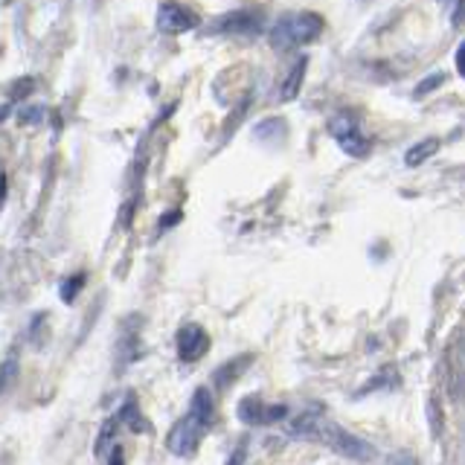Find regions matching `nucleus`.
<instances>
[{
  "label": "nucleus",
  "mask_w": 465,
  "mask_h": 465,
  "mask_svg": "<svg viewBox=\"0 0 465 465\" xmlns=\"http://www.w3.org/2000/svg\"><path fill=\"white\" fill-rule=\"evenodd\" d=\"M323 18L317 12H294L285 15V18L271 29V44L276 50H291V47H302V44H312L323 33Z\"/></svg>",
  "instance_id": "obj_1"
},
{
  "label": "nucleus",
  "mask_w": 465,
  "mask_h": 465,
  "mask_svg": "<svg viewBox=\"0 0 465 465\" xmlns=\"http://www.w3.org/2000/svg\"><path fill=\"white\" fill-rule=\"evenodd\" d=\"M314 440H320L326 448H331L334 454H341L346 460H355V462H372L375 460V448L370 442H363L361 436L343 430L338 421H331V419L320 421Z\"/></svg>",
  "instance_id": "obj_2"
},
{
  "label": "nucleus",
  "mask_w": 465,
  "mask_h": 465,
  "mask_svg": "<svg viewBox=\"0 0 465 465\" xmlns=\"http://www.w3.org/2000/svg\"><path fill=\"white\" fill-rule=\"evenodd\" d=\"M329 131H331V137L338 140V145L349 157H367L370 149H372V140H367L361 134V125H358V120L352 114H338L329 123Z\"/></svg>",
  "instance_id": "obj_3"
},
{
  "label": "nucleus",
  "mask_w": 465,
  "mask_h": 465,
  "mask_svg": "<svg viewBox=\"0 0 465 465\" xmlns=\"http://www.w3.org/2000/svg\"><path fill=\"white\" fill-rule=\"evenodd\" d=\"M203 430H207V425L195 416V413H186L183 419H178L172 425L169 436H166V448L172 450L174 457H189L195 454V448L201 442Z\"/></svg>",
  "instance_id": "obj_4"
},
{
  "label": "nucleus",
  "mask_w": 465,
  "mask_h": 465,
  "mask_svg": "<svg viewBox=\"0 0 465 465\" xmlns=\"http://www.w3.org/2000/svg\"><path fill=\"white\" fill-rule=\"evenodd\" d=\"M265 24V9H236L218 18L210 33H232V35H253Z\"/></svg>",
  "instance_id": "obj_5"
},
{
  "label": "nucleus",
  "mask_w": 465,
  "mask_h": 465,
  "mask_svg": "<svg viewBox=\"0 0 465 465\" xmlns=\"http://www.w3.org/2000/svg\"><path fill=\"white\" fill-rule=\"evenodd\" d=\"M288 416L285 404H268L262 401L259 396H247L239 401V419L244 425H273V421H282Z\"/></svg>",
  "instance_id": "obj_6"
},
{
  "label": "nucleus",
  "mask_w": 465,
  "mask_h": 465,
  "mask_svg": "<svg viewBox=\"0 0 465 465\" xmlns=\"http://www.w3.org/2000/svg\"><path fill=\"white\" fill-rule=\"evenodd\" d=\"M157 26L169 35H181L198 26V15L181 4H163L157 9Z\"/></svg>",
  "instance_id": "obj_7"
},
{
  "label": "nucleus",
  "mask_w": 465,
  "mask_h": 465,
  "mask_svg": "<svg viewBox=\"0 0 465 465\" xmlns=\"http://www.w3.org/2000/svg\"><path fill=\"white\" fill-rule=\"evenodd\" d=\"M207 349H210V334L203 331V326H198V323H183L181 326V331H178V355H181V361L193 363V361L207 355Z\"/></svg>",
  "instance_id": "obj_8"
},
{
  "label": "nucleus",
  "mask_w": 465,
  "mask_h": 465,
  "mask_svg": "<svg viewBox=\"0 0 465 465\" xmlns=\"http://www.w3.org/2000/svg\"><path fill=\"white\" fill-rule=\"evenodd\" d=\"M305 67H309V58H297L294 64H291V70H288V76L282 79V84H280V96L285 99V102H291L297 94H300V87H302V76H305Z\"/></svg>",
  "instance_id": "obj_9"
},
{
  "label": "nucleus",
  "mask_w": 465,
  "mask_h": 465,
  "mask_svg": "<svg viewBox=\"0 0 465 465\" xmlns=\"http://www.w3.org/2000/svg\"><path fill=\"white\" fill-rule=\"evenodd\" d=\"M189 413H195L203 425H213V416H215V404H213V392L207 387H198L195 396H193V404H189Z\"/></svg>",
  "instance_id": "obj_10"
},
{
  "label": "nucleus",
  "mask_w": 465,
  "mask_h": 465,
  "mask_svg": "<svg viewBox=\"0 0 465 465\" xmlns=\"http://www.w3.org/2000/svg\"><path fill=\"white\" fill-rule=\"evenodd\" d=\"M120 416H108L105 419V425H102V430H99V436H96V445H94V454L96 457H105L108 450H114L116 445V430H120Z\"/></svg>",
  "instance_id": "obj_11"
},
{
  "label": "nucleus",
  "mask_w": 465,
  "mask_h": 465,
  "mask_svg": "<svg viewBox=\"0 0 465 465\" xmlns=\"http://www.w3.org/2000/svg\"><path fill=\"white\" fill-rule=\"evenodd\" d=\"M436 152H440V140L436 137H425V140H419L416 145H411L404 154V163L407 166H421L425 160H430Z\"/></svg>",
  "instance_id": "obj_12"
},
{
  "label": "nucleus",
  "mask_w": 465,
  "mask_h": 465,
  "mask_svg": "<svg viewBox=\"0 0 465 465\" xmlns=\"http://www.w3.org/2000/svg\"><path fill=\"white\" fill-rule=\"evenodd\" d=\"M320 413L317 411H305L294 419H288V433L291 436H317V428H320Z\"/></svg>",
  "instance_id": "obj_13"
},
{
  "label": "nucleus",
  "mask_w": 465,
  "mask_h": 465,
  "mask_svg": "<svg viewBox=\"0 0 465 465\" xmlns=\"http://www.w3.org/2000/svg\"><path fill=\"white\" fill-rule=\"evenodd\" d=\"M251 361H253V355H242V358H236L232 363H224V367L215 372V384H218V387H227L230 381H236V378H239V370H244Z\"/></svg>",
  "instance_id": "obj_14"
},
{
  "label": "nucleus",
  "mask_w": 465,
  "mask_h": 465,
  "mask_svg": "<svg viewBox=\"0 0 465 465\" xmlns=\"http://www.w3.org/2000/svg\"><path fill=\"white\" fill-rule=\"evenodd\" d=\"M120 416V421H128L131 425V430H149V425L143 421V416H140V411H137V404H134V399H128L125 404H123V411L116 413Z\"/></svg>",
  "instance_id": "obj_15"
},
{
  "label": "nucleus",
  "mask_w": 465,
  "mask_h": 465,
  "mask_svg": "<svg viewBox=\"0 0 465 465\" xmlns=\"http://www.w3.org/2000/svg\"><path fill=\"white\" fill-rule=\"evenodd\" d=\"M82 288H84V273H73V276H67V280L62 282V288H58V294H62L64 302H73Z\"/></svg>",
  "instance_id": "obj_16"
},
{
  "label": "nucleus",
  "mask_w": 465,
  "mask_h": 465,
  "mask_svg": "<svg viewBox=\"0 0 465 465\" xmlns=\"http://www.w3.org/2000/svg\"><path fill=\"white\" fill-rule=\"evenodd\" d=\"M44 323H47V317H44V314H35L33 317V326H29V343H33V346H44V343H47V326H44Z\"/></svg>",
  "instance_id": "obj_17"
},
{
  "label": "nucleus",
  "mask_w": 465,
  "mask_h": 465,
  "mask_svg": "<svg viewBox=\"0 0 465 465\" xmlns=\"http://www.w3.org/2000/svg\"><path fill=\"white\" fill-rule=\"evenodd\" d=\"M15 375H18V352H12L6 355V361H4V392H9V387H12V381H15Z\"/></svg>",
  "instance_id": "obj_18"
},
{
  "label": "nucleus",
  "mask_w": 465,
  "mask_h": 465,
  "mask_svg": "<svg viewBox=\"0 0 465 465\" xmlns=\"http://www.w3.org/2000/svg\"><path fill=\"white\" fill-rule=\"evenodd\" d=\"M442 82H445L442 73H433V76H428L425 82H419V84H416V96H425V94H430L433 87H440Z\"/></svg>",
  "instance_id": "obj_19"
},
{
  "label": "nucleus",
  "mask_w": 465,
  "mask_h": 465,
  "mask_svg": "<svg viewBox=\"0 0 465 465\" xmlns=\"http://www.w3.org/2000/svg\"><path fill=\"white\" fill-rule=\"evenodd\" d=\"M428 416H430V430H433V436H440V428H442L440 419L442 416H440V404H436V399L428 401Z\"/></svg>",
  "instance_id": "obj_20"
},
{
  "label": "nucleus",
  "mask_w": 465,
  "mask_h": 465,
  "mask_svg": "<svg viewBox=\"0 0 465 465\" xmlns=\"http://www.w3.org/2000/svg\"><path fill=\"white\" fill-rule=\"evenodd\" d=\"M41 114H44V108H21V116H18V120H21V123H38V120H41Z\"/></svg>",
  "instance_id": "obj_21"
},
{
  "label": "nucleus",
  "mask_w": 465,
  "mask_h": 465,
  "mask_svg": "<svg viewBox=\"0 0 465 465\" xmlns=\"http://www.w3.org/2000/svg\"><path fill=\"white\" fill-rule=\"evenodd\" d=\"M244 457H247V442L242 440V442H239V448H236V454L230 457V462H227V465H242V462H244Z\"/></svg>",
  "instance_id": "obj_22"
},
{
  "label": "nucleus",
  "mask_w": 465,
  "mask_h": 465,
  "mask_svg": "<svg viewBox=\"0 0 465 465\" xmlns=\"http://www.w3.org/2000/svg\"><path fill=\"white\" fill-rule=\"evenodd\" d=\"M454 62H457V73L465 79V41L457 47V55H454Z\"/></svg>",
  "instance_id": "obj_23"
},
{
  "label": "nucleus",
  "mask_w": 465,
  "mask_h": 465,
  "mask_svg": "<svg viewBox=\"0 0 465 465\" xmlns=\"http://www.w3.org/2000/svg\"><path fill=\"white\" fill-rule=\"evenodd\" d=\"M178 218H181V213H172V215H166V218H160V227L166 230V227H172L174 222H178Z\"/></svg>",
  "instance_id": "obj_24"
},
{
  "label": "nucleus",
  "mask_w": 465,
  "mask_h": 465,
  "mask_svg": "<svg viewBox=\"0 0 465 465\" xmlns=\"http://www.w3.org/2000/svg\"><path fill=\"white\" fill-rule=\"evenodd\" d=\"M108 465H123V448H114L111 450V462Z\"/></svg>",
  "instance_id": "obj_25"
}]
</instances>
